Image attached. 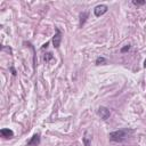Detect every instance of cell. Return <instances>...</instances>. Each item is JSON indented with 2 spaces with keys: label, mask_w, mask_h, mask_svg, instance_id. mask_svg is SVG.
Masks as SVG:
<instances>
[{
  "label": "cell",
  "mask_w": 146,
  "mask_h": 146,
  "mask_svg": "<svg viewBox=\"0 0 146 146\" xmlns=\"http://www.w3.org/2000/svg\"><path fill=\"white\" fill-rule=\"evenodd\" d=\"M144 67H146V59L144 60Z\"/></svg>",
  "instance_id": "obj_15"
},
{
  "label": "cell",
  "mask_w": 146,
  "mask_h": 146,
  "mask_svg": "<svg viewBox=\"0 0 146 146\" xmlns=\"http://www.w3.org/2000/svg\"><path fill=\"white\" fill-rule=\"evenodd\" d=\"M133 132H135L133 129L124 128V129H120V130L110 132V133H108V138H110V140H112V141L122 143V141H124L125 139H128Z\"/></svg>",
  "instance_id": "obj_1"
},
{
  "label": "cell",
  "mask_w": 146,
  "mask_h": 146,
  "mask_svg": "<svg viewBox=\"0 0 146 146\" xmlns=\"http://www.w3.org/2000/svg\"><path fill=\"white\" fill-rule=\"evenodd\" d=\"M48 44H49V42H46V43L42 46V49H43V48H47V47H48Z\"/></svg>",
  "instance_id": "obj_14"
},
{
  "label": "cell",
  "mask_w": 146,
  "mask_h": 146,
  "mask_svg": "<svg viewBox=\"0 0 146 146\" xmlns=\"http://www.w3.org/2000/svg\"><path fill=\"white\" fill-rule=\"evenodd\" d=\"M97 114L100 116V119L107 120V119L110 117V115H111V112H110V110H108L107 107L100 106V107H98V110H97Z\"/></svg>",
  "instance_id": "obj_4"
},
{
  "label": "cell",
  "mask_w": 146,
  "mask_h": 146,
  "mask_svg": "<svg viewBox=\"0 0 146 146\" xmlns=\"http://www.w3.org/2000/svg\"><path fill=\"white\" fill-rule=\"evenodd\" d=\"M10 71L13 72V75H16V71H15V68H14V67H10Z\"/></svg>",
  "instance_id": "obj_13"
},
{
  "label": "cell",
  "mask_w": 146,
  "mask_h": 146,
  "mask_svg": "<svg viewBox=\"0 0 146 146\" xmlns=\"http://www.w3.org/2000/svg\"><path fill=\"white\" fill-rule=\"evenodd\" d=\"M0 133H1V136L3 137V138H13L14 137V132H13V130H10V129H8V128H3V129H1L0 130Z\"/></svg>",
  "instance_id": "obj_7"
},
{
  "label": "cell",
  "mask_w": 146,
  "mask_h": 146,
  "mask_svg": "<svg viewBox=\"0 0 146 146\" xmlns=\"http://www.w3.org/2000/svg\"><path fill=\"white\" fill-rule=\"evenodd\" d=\"M96 64L97 65H105V64H107V59L105 57H97L96 58Z\"/></svg>",
  "instance_id": "obj_9"
},
{
  "label": "cell",
  "mask_w": 146,
  "mask_h": 146,
  "mask_svg": "<svg viewBox=\"0 0 146 146\" xmlns=\"http://www.w3.org/2000/svg\"><path fill=\"white\" fill-rule=\"evenodd\" d=\"M40 144V135L39 133H34L31 139L27 141V146H38Z\"/></svg>",
  "instance_id": "obj_6"
},
{
  "label": "cell",
  "mask_w": 146,
  "mask_h": 146,
  "mask_svg": "<svg viewBox=\"0 0 146 146\" xmlns=\"http://www.w3.org/2000/svg\"><path fill=\"white\" fill-rule=\"evenodd\" d=\"M43 59H44V62H47V63H49L50 60H52V59H54V55H52V52H47V54H44Z\"/></svg>",
  "instance_id": "obj_10"
},
{
  "label": "cell",
  "mask_w": 146,
  "mask_h": 146,
  "mask_svg": "<svg viewBox=\"0 0 146 146\" xmlns=\"http://www.w3.org/2000/svg\"><path fill=\"white\" fill-rule=\"evenodd\" d=\"M145 3H146L145 0H132V5H135V6H143Z\"/></svg>",
  "instance_id": "obj_11"
},
{
  "label": "cell",
  "mask_w": 146,
  "mask_h": 146,
  "mask_svg": "<svg viewBox=\"0 0 146 146\" xmlns=\"http://www.w3.org/2000/svg\"><path fill=\"white\" fill-rule=\"evenodd\" d=\"M87 18H88V13L83 11V13H81V14H80V22H79V26H80V27H82V26L84 25V23H86Z\"/></svg>",
  "instance_id": "obj_8"
},
{
  "label": "cell",
  "mask_w": 146,
  "mask_h": 146,
  "mask_svg": "<svg viewBox=\"0 0 146 146\" xmlns=\"http://www.w3.org/2000/svg\"><path fill=\"white\" fill-rule=\"evenodd\" d=\"M130 48H131V46L128 43V44H125L124 47H122V48H121V52H122V54H123V52H127V51H129V50H130Z\"/></svg>",
  "instance_id": "obj_12"
},
{
  "label": "cell",
  "mask_w": 146,
  "mask_h": 146,
  "mask_svg": "<svg viewBox=\"0 0 146 146\" xmlns=\"http://www.w3.org/2000/svg\"><path fill=\"white\" fill-rule=\"evenodd\" d=\"M91 140H92V135L90 133V131H86L83 137H82V141L84 146H91Z\"/></svg>",
  "instance_id": "obj_5"
},
{
  "label": "cell",
  "mask_w": 146,
  "mask_h": 146,
  "mask_svg": "<svg viewBox=\"0 0 146 146\" xmlns=\"http://www.w3.org/2000/svg\"><path fill=\"white\" fill-rule=\"evenodd\" d=\"M60 42H62V32L58 27H55V34L52 36V44L54 48L58 49L60 47Z\"/></svg>",
  "instance_id": "obj_2"
},
{
  "label": "cell",
  "mask_w": 146,
  "mask_h": 146,
  "mask_svg": "<svg viewBox=\"0 0 146 146\" xmlns=\"http://www.w3.org/2000/svg\"><path fill=\"white\" fill-rule=\"evenodd\" d=\"M107 10H108V7H107L106 5H104V3H102V5H97V6L94 8V14H95L96 17H100V16H103L104 14H106Z\"/></svg>",
  "instance_id": "obj_3"
}]
</instances>
